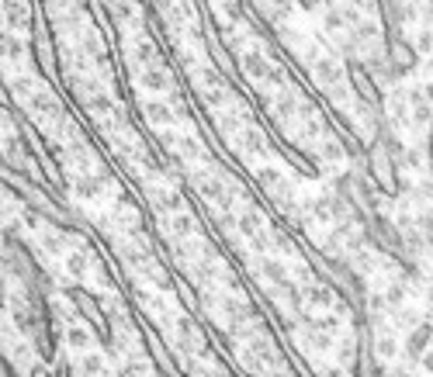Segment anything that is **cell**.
Here are the masks:
<instances>
[{
	"mask_svg": "<svg viewBox=\"0 0 433 377\" xmlns=\"http://www.w3.org/2000/svg\"><path fill=\"white\" fill-rule=\"evenodd\" d=\"M198 194H201V197H208V201H215V204H222V208L236 201V194H233V191H229L219 177H201V180H198Z\"/></svg>",
	"mask_w": 433,
	"mask_h": 377,
	"instance_id": "cell-4",
	"label": "cell"
},
{
	"mask_svg": "<svg viewBox=\"0 0 433 377\" xmlns=\"http://www.w3.org/2000/svg\"><path fill=\"white\" fill-rule=\"evenodd\" d=\"M274 104H278V115H285V118H291V115H295V97H291L288 90H285V94H278V101H274Z\"/></svg>",
	"mask_w": 433,
	"mask_h": 377,
	"instance_id": "cell-36",
	"label": "cell"
},
{
	"mask_svg": "<svg viewBox=\"0 0 433 377\" xmlns=\"http://www.w3.org/2000/svg\"><path fill=\"white\" fill-rule=\"evenodd\" d=\"M319 160L329 163V166H340V163L347 160L343 142H340V139H323V142H319Z\"/></svg>",
	"mask_w": 433,
	"mask_h": 377,
	"instance_id": "cell-22",
	"label": "cell"
},
{
	"mask_svg": "<svg viewBox=\"0 0 433 377\" xmlns=\"http://www.w3.org/2000/svg\"><path fill=\"white\" fill-rule=\"evenodd\" d=\"M139 84H142V90H149V94H163V90L170 87V80H166L163 66H149V70H139Z\"/></svg>",
	"mask_w": 433,
	"mask_h": 377,
	"instance_id": "cell-15",
	"label": "cell"
},
{
	"mask_svg": "<svg viewBox=\"0 0 433 377\" xmlns=\"http://www.w3.org/2000/svg\"><path fill=\"white\" fill-rule=\"evenodd\" d=\"M153 204H156V211H160V215H166V218H170V215H177V211L184 208V197H180L177 191H170V187H166V191H156V194H153Z\"/></svg>",
	"mask_w": 433,
	"mask_h": 377,
	"instance_id": "cell-18",
	"label": "cell"
},
{
	"mask_svg": "<svg viewBox=\"0 0 433 377\" xmlns=\"http://www.w3.org/2000/svg\"><path fill=\"white\" fill-rule=\"evenodd\" d=\"M80 374H84V377H104V374H108V360H104V353H97V349L80 353Z\"/></svg>",
	"mask_w": 433,
	"mask_h": 377,
	"instance_id": "cell-19",
	"label": "cell"
},
{
	"mask_svg": "<svg viewBox=\"0 0 433 377\" xmlns=\"http://www.w3.org/2000/svg\"><path fill=\"white\" fill-rule=\"evenodd\" d=\"M173 342H177L180 353H198V349H201V339H198L191 318H177V339H173Z\"/></svg>",
	"mask_w": 433,
	"mask_h": 377,
	"instance_id": "cell-11",
	"label": "cell"
},
{
	"mask_svg": "<svg viewBox=\"0 0 433 377\" xmlns=\"http://www.w3.org/2000/svg\"><path fill=\"white\" fill-rule=\"evenodd\" d=\"M302 346H305V349H312V353H329V349L336 346V339H333L326 329L312 325V332H305V336H302Z\"/></svg>",
	"mask_w": 433,
	"mask_h": 377,
	"instance_id": "cell-17",
	"label": "cell"
},
{
	"mask_svg": "<svg viewBox=\"0 0 433 377\" xmlns=\"http://www.w3.org/2000/svg\"><path fill=\"white\" fill-rule=\"evenodd\" d=\"M28 104H32V111H35V115H42V118H52V115H56V104H52L46 94H32V101H28Z\"/></svg>",
	"mask_w": 433,
	"mask_h": 377,
	"instance_id": "cell-31",
	"label": "cell"
},
{
	"mask_svg": "<svg viewBox=\"0 0 433 377\" xmlns=\"http://www.w3.org/2000/svg\"><path fill=\"white\" fill-rule=\"evenodd\" d=\"M236 232L247 235V239H257V235L264 232V218H260V211H247V215H240V218H236Z\"/></svg>",
	"mask_w": 433,
	"mask_h": 377,
	"instance_id": "cell-25",
	"label": "cell"
},
{
	"mask_svg": "<svg viewBox=\"0 0 433 377\" xmlns=\"http://www.w3.org/2000/svg\"><path fill=\"white\" fill-rule=\"evenodd\" d=\"M423 73H426V77L433 80V59H426V63H423Z\"/></svg>",
	"mask_w": 433,
	"mask_h": 377,
	"instance_id": "cell-47",
	"label": "cell"
},
{
	"mask_svg": "<svg viewBox=\"0 0 433 377\" xmlns=\"http://www.w3.org/2000/svg\"><path fill=\"white\" fill-rule=\"evenodd\" d=\"M166 232H170L177 242H184V239H191V235H194V218H191L187 211H177V215H170V218H166Z\"/></svg>",
	"mask_w": 433,
	"mask_h": 377,
	"instance_id": "cell-16",
	"label": "cell"
},
{
	"mask_svg": "<svg viewBox=\"0 0 433 377\" xmlns=\"http://www.w3.org/2000/svg\"><path fill=\"white\" fill-rule=\"evenodd\" d=\"M201 90H211V87H226V80L219 77V70H211V66H201Z\"/></svg>",
	"mask_w": 433,
	"mask_h": 377,
	"instance_id": "cell-32",
	"label": "cell"
},
{
	"mask_svg": "<svg viewBox=\"0 0 433 377\" xmlns=\"http://www.w3.org/2000/svg\"><path fill=\"white\" fill-rule=\"evenodd\" d=\"M4 21L11 32H21L25 21H28V8L21 4V0H4Z\"/></svg>",
	"mask_w": 433,
	"mask_h": 377,
	"instance_id": "cell-21",
	"label": "cell"
},
{
	"mask_svg": "<svg viewBox=\"0 0 433 377\" xmlns=\"http://www.w3.org/2000/svg\"><path fill=\"white\" fill-rule=\"evenodd\" d=\"M267 84H271V87H288V73H285V70H281V66L274 63V70H271Z\"/></svg>",
	"mask_w": 433,
	"mask_h": 377,
	"instance_id": "cell-41",
	"label": "cell"
},
{
	"mask_svg": "<svg viewBox=\"0 0 433 377\" xmlns=\"http://www.w3.org/2000/svg\"><path fill=\"white\" fill-rule=\"evenodd\" d=\"M63 342H66V349L70 353H90V342H94V336H90V329H84V325H66L63 329Z\"/></svg>",
	"mask_w": 433,
	"mask_h": 377,
	"instance_id": "cell-8",
	"label": "cell"
},
{
	"mask_svg": "<svg viewBox=\"0 0 433 377\" xmlns=\"http://www.w3.org/2000/svg\"><path fill=\"white\" fill-rule=\"evenodd\" d=\"M73 191H77V197L80 201H97L104 191H108V177L104 173H80L77 180H73Z\"/></svg>",
	"mask_w": 433,
	"mask_h": 377,
	"instance_id": "cell-3",
	"label": "cell"
},
{
	"mask_svg": "<svg viewBox=\"0 0 433 377\" xmlns=\"http://www.w3.org/2000/svg\"><path fill=\"white\" fill-rule=\"evenodd\" d=\"M204 101H208L211 108H226V104H229V87H211V90H204Z\"/></svg>",
	"mask_w": 433,
	"mask_h": 377,
	"instance_id": "cell-33",
	"label": "cell"
},
{
	"mask_svg": "<svg viewBox=\"0 0 433 377\" xmlns=\"http://www.w3.org/2000/svg\"><path fill=\"white\" fill-rule=\"evenodd\" d=\"M87 111H90L94 118H108V115H115L118 108H115L111 94H101V90H94V94L87 97Z\"/></svg>",
	"mask_w": 433,
	"mask_h": 377,
	"instance_id": "cell-24",
	"label": "cell"
},
{
	"mask_svg": "<svg viewBox=\"0 0 433 377\" xmlns=\"http://www.w3.org/2000/svg\"><path fill=\"white\" fill-rule=\"evenodd\" d=\"M309 211H312V218H316V222H323V225H326V222H333V218H336L340 204H336V197H333V194H323V197H312V201H309Z\"/></svg>",
	"mask_w": 433,
	"mask_h": 377,
	"instance_id": "cell-14",
	"label": "cell"
},
{
	"mask_svg": "<svg viewBox=\"0 0 433 377\" xmlns=\"http://www.w3.org/2000/svg\"><path fill=\"white\" fill-rule=\"evenodd\" d=\"M28 377H52V370H49L46 363H32V367H28Z\"/></svg>",
	"mask_w": 433,
	"mask_h": 377,
	"instance_id": "cell-44",
	"label": "cell"
},
{
	"mask_svg": "<svg viewBox=\"0 0 433 377\" xmlns=\"http://www.w3.org/2000/svg\"><path fill=\"white\" fill-rule=\"evenodd\" d=\"M412 125H426L430 122V101H419V104H412Z\"/></svg>",
	"mask_w": 433,
	"mask_h": 377,
	"instance_id": "cell-37",
	"label": "cell"
},
{
	"mask_svg": "<svg viewBox=\"0 0 433 377\" xmlns=\"http://www.w3.org/2000/svg\"><path fill=\"white\" fill-rule=\"evenodd\" d=\"M350 8H357V11H371V0H350Z\"/></svg>",
	"mask_w": 433,
	"mask_h": 377,
	"instance_id": "cell-45",
	"label": "cell"
},
{
	"mask_svg": "<svg viewBox=\"0 0 433 377\" xmlns=\"http://www.w3.org/2000/svg\"><path fill=\"white\" fill-rule=\"evenodd\" d=\"M240 146H243V153L253 156V160H267V156H271V146H267L264 132H257V128H247V132L240 135Z\"/></svg>",
	"mask_w": 433,
	"mask_h": 377,
	"instance_id": "cell-9",
	"label": "cell"
},
{
	"mask_svg": "<svg viewBox=\"0 0 433 377\" xmlns=\"http://www.w3.org/2000/svg\"><path fill=\"white\" fill-rule=\"evenodd\" d=\"M323 25H326V32H340V28H350L340 8H329V11L323 14Z\"/></svg>",
	"mask_w": 433,
	"mask_h": 377,
	"instance_id": "cell-29",
	"label": "cell"
},
{
	"mask_svg": "<svg viewBox=\"0 0 433 377\" xmlns=\"http://www.w3.org/2000/svg\"><path fill=\"white\" fill-rule=\"evenodd\" d=\"M419 367H423V374H426V377H433V349H426V353L419 356Z\"/></svg>",
	"mask_w": 433,
	"mask_h": 377,
	"instance_id": "cell-43",
	"label": "cell"
},
{
	"mask_svg": "<svg viewBox=\"0 0 433 377\" xmlns=\"http://www.w3.org/2000/svg\"><path fill=\"white\" fill-rule=\"evenodd\" d=\"M271 70H274V63L267 59V52H260V49L243 52V73H247L250 80H264V84H267Z\"/></svg>",
	"mask_w": 433,
	"mask_h": 377,
	"instance_id": "cell-5",
	"label": "cell"
},
{
	"mask_svg": "<svg viewBox=\"0 0 433 377\" xmlns=\"http://www.w3.org/2000/svg\"><path fill=\"white\" fill-rule=\"evenodd\" d=\"M354 39H357V42H374V39H378V25H374V21H360V25L354 28Z\"/></svg>",
	"mask_w": 433,
	"mask_h": 377,
	"instance_id": "cell-34",
	"label": "cell"
},
{
	"mask_svg": "<svg viewBox=\"0 0 433 377\" xmlns=\"http://www.w3.org/2000/svg\"><path fill=\"white\" fill-rule=\"evenodd\" d=\"M142 115H146V122H149V125H156V128H170V125L177 122L173 108H166V104H163V101H156V97L142 104Z\"/></svg>",
	"mask_w": 433,
	"mask_h": 377,
	"instance_id": "cell-6",
	"label": "cell"
},
{
	"mask_svg": "<svg viewBox=\"0 0 433 377\" xmlns=\"http://www.w3.org/2000/svg\"><path fill=\"white\" fill-rule=\"evenodd\" d=\"M243 360L253 370H278V356H274L267 336H250L247 346H243Z\"/></svg>",
	"mask_w": 433,
	"mask_h": 377,
	"instance_id": "cell-1",
	"label": "cell"
},
{
	"mask_svg": "<svg viewBox=\"0 0 433 377\" xmlns=\"http://www.w3.org/2000/svg\"><path fill=\"white\" fill-rule=\"evenodd\" d=\"M323 377H347V374H343V370H340V367H329V370H326V374H323Z\"/></svg>",
	"mask_w": 433,
	"mask_h": 377,
	"instance_id": "cell-46",
	"label": "cell"
},
{
	"mask_svg": "<svg viewBox=\"0 0 433 377\" xmlns=\"http://www.w3.org/2000/svg\"><path fill=\"white\" fill-rule=\"evenodd\" d=\"M63 270H66L73 280H84V277L90 273V256H87L84 249H70V253L63 256Z\"/></svg>",
	"mask_w": 433,
	"mask_h": 377,
	"instance_id": "cell-13",
	"label": "cell"
},
{
	"mask_svg": "<svg viewBox=\"0 0 433 377\" xmlns=\"http://www.w3.org/2000/svg\"><path fill=\"white\" fill-rule=\"evenodd\" d=\"M42 242H46V253H52V256H66V253H70V249H63L66 242H63L59 235H52V232H49V235H46Z\"/></svg>",
	"mask_w": 433,
	"mask_h": 377,
	"instance_id": "cell-38",
	"label": "cell"
},
{
	"mask_svg": "<svg viewBox=\"0 0 433 377\" xmlns=\"http://www.w3.org/2000/svg\"><path fill=\"white\" fill-rule=\"evenodd\" d=\"M115 18L118 21H132L135 18V4H132V0H115Z\"/></svg>",
	"mask_w": 433,
	"mask_h": 377,
	"instance_id": "cell-35",
	"label": "cell"
},
{
	"mask_svg": "<svg viewBox=\"0 0 433 377\" xmlns=\"http://www.w3.org/2000/svg\"><path fill=\"white\" fill-rule=\"evenodd\" d=\"M288 14H291V0H274V4H271V18L274 21H281Z\"/></svg>",
	"mask_w": 433,
	"mask_h": 377,
	"instance_id": "cell-39",
	"label": "cell"
},
{
	"mask_svg": "<svg viewBox=\"0 0 433 377\" xmlns=\"http://www.w3.org/2000/svg\"><path fill=\"white\" fill-rule=\"evenodd\" d=\"M173 149L184 163H198L201 160V142L194 135H173Z\"/></svg>",
	"mask_w": 433,
	"mask_h": 377,
	"instance_id": "cell-20",
	"label": "cell"
},
{
	"mask_svg": "<svg viewBox=\"0 0 433 377\" xmlns=\"http://www.w3.org/2000/svg\"><path fill=\"white\" fill-rule=\"evenodd\" d=\"M430 339H433V325H430V322H419L416 329H409V342H405V353H409L412 360H419Z\"/></svg>",
	"mask_w": 433,
	"mask_h": 377,
	"instance_id": "cell-12",
	"label": "cell"
},
{
	"mask_svg": "<svg viewBox=\"0 0 433 377\" xmlns=\"http://www.w3.org/2000/svg\"><path fill=\"white\" fill-rule=\"evenodd\" d=\"M4 56L11 59V63H18L21 56H25V46H21V39L11 32V35H4Z\"/></svg>",
	"mask_w": 433,
	"mask_h": 377,
	"instance_id": "cell-30",
	"label": "cell"
},
{
	"mask_svg": "<svg viewBox=\"0 0 433 377\" xmlns=\"http://www.w3.org/2000/svg\"><path fill=\"white\" fill-rule=\"evenodd\" d=\"M402 163H405L409 170H423V156H419L416 149H405V156H402Z\"/></svg>",
	"mask_w": 433,
	"mask_h": 377,
	"instance_id": "cell-42",
	"label": "cell"
},
{
	"mask_svg": "<svg viewBox=\"0 0 433 377\" xmlns=\"http://www.w3.org/2000/svg\"><path fill=\"white\" fill-rule=\"evenodd\" d=\"M132 63H135L139 70L160 66V63H156V49H153V42H139V46H135V52H132Z\"/></svg>",
	"mask_w": 433,
	"mask_h": 377,
	"instance_id": "cell-27",
	"label": "cell"
},
{
	"mask_svg": "<svg viewBox=\"0 0 433 377\" xmlns=\"http://www.w3.org/2000/svg\"><path fill=\"white\" fill-rule=\"evenodd\" d=\"M416 49L423 52V56H433V32L426 28V32H419V39H416Z\"/></svg>",
	"mask_w": 433,
	"mask_h": 377,
	"instance_id": "cell-40",
	"label": "cell"
},
{
	"mask_svg": "<svg viewBox=\"0 0 433 377\" xmlns=\"http://www.w3.org/2000/svg\"><path fill=\"white\" fill-rule=\"evenodd\" d=\"M374 353H378V360H395V356L402 353L398 332H395V329H381L378 339H374Z\"/></svg>",
	"mask_w": 433,
	"mask_h": 377,
	"instance_id": "cell-10",
	"label": "cell"
},
{
	"mask_svg": "<svg viewBox=\"0 0 433 377\" xmlns=\"http://www.w3.org/2000/svg\"><path fill=\"white\" fill-rule=\"evenodd\" d=\"M257 180H260L267 191H274V194H285V191H288V177H285V170L274 166V163H260V166H257Z\"/></svg>",
	"mask_w": 433,
	"mask_h": 377,
	"instance_id": "cell-7",
	"label": "cell"
},
{
	"mask_svg": "<svg viewBox=\"0 0 433 377\" xmlns=\"http://www.w3.org/2000/svg\"><path fill=\"white\" fill-rule=\"evenodd\" d=\"M302 298H305L312 308H333V291L323 287V284H305V287H302Z\"/></svg>",
	"mask_w": 433,
	"mask_h": 377,
	"instance_id": "cell-23",
	"label": "cell"
},
{
	"mask_svg": "<svg viewBox=\"0 0 433 377\" xmlns=\"http://www.w3.org/2000/svg\"><path fill=\"white\" fill-rule=\"evenodd\" d=\"M260 273H264V280H271L274 287L288 284V267H285L281 260H260Z\"/></svg>",
	"mask_w": 433,
	"mask_h": 377,
	"instance_id": "cell-26",
	"label": "cell"
},
{
	"mask_svg": "<svg viewBox=\"0 0 433 377\" xmlns=\"http://www.w3.org/2000/svg\"><path fill=\"white\" fill-rule=\"evenodd\" d=\"M312 77L319 80V87L336 90V84L343 80V66L336 56H319V59H312Z\"/></svg>",
	"mask_w": 433,
	"mask_h": 377,
	"instance_id": "cell-2",
	"label": "cell"
},
{
	"mask_svg": "<svg viewBox=\"0 0 433 377\" xmlns=\"http://www.w3.org/2000/svg\"><path fill=\"white\" fill-rule=\"evenodd\" d=\"M385 301H388V308L392 311H398V308H405V284H388V291H385Z\"/></svg>",
	"mask_w": 433,
	"mask_h": 377,
	"instance_id": "cell-28",
	"label": "cell"
},
{
	"mask_svg": "<svg viewBox=\"0 0 433 377\" xmlns=\"http://www.w3.org/2000/svg\"><path fill=\"white\" fill-rule=\"evenodd\" d=\"M430 284H433V273H430Z\"/></svg>",
	"mask_w": 433,
	"mask_h": 377,
	"instance_id": "cell-48",
	"label": "cell"
}]
</instances>
